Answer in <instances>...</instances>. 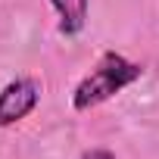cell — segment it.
Masks as SVG:
<instances>
[{
    "mask_svg": "<svg viewBox=\"0 0 159 159\" xmlns=\"http://www.w3.org/2000/svg\"><path fill=\"white\" fill-rule=\"evenodd\" d=\"M137 78H140V66L128 62L116 50L103 53V59L97 62V69L78 84V91H75V109H91V106L109 100L112 94H119L122 88H128L131 81H137Z\"/></svg>",
    "mask_w": 159,
    "mask_h": 159,
    "instance_id": "obj_1",
    "label": "cell"
},
{
    "mask_svg": "<svg viewBox=\"0 0 159 159\" xmlns=\"http://www.w3.org/2000/svg\"><path fill=\"white\" fill-rule=\"evenodd\" d=\"M41 100V84L31 78H16L0 91V125H13L25 119Z\"/></svg>",
    "mask_w": 159,
    "mask_h": 159,
    "instance_id": "obj_2",
    "label": "cell"
},
{
    "mask_svg": "<svg viewBox=\"0 0 159 159\" xmlns=\"http://www.w3.org/2000/svg\"><path fill=\"white\" fill-rule=\"evenodd\" d=\"M59 13V31L62 34H78L88 22V0H50Z\"/></svg>",
    "mask_w": 159,
    "mask_h": 159,
    "instance_id": "obj_3",
    "label": "cell"
},
{
    "mask_svg": "<svg viewBox=\"0 0 159 159\" xmlns=\"http://www.w3.org/2000/svg\"><path fill=\"white\" fill-rule=\"evenodd\" d=\"M81 159H116L112 153H106V150H91V153H84Z\"/></svg>",
    "mask_w": 159,
    "mask_h": 159,
    "instance_id": "obj_4",
    "label": "cell"
}]
</instances>
